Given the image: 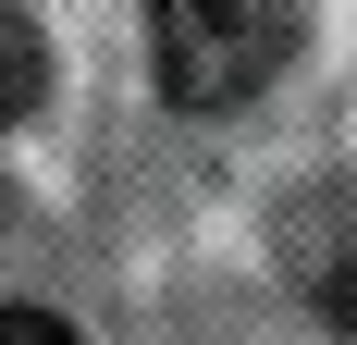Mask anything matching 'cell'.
<instances>
[{"label":"cell","instance_id":"6da1fadb","mask_svg":"<svg viewBox=\"0 0 357 345\" xmlns=\"http://www.w3.org/2000/svg\"><path fill=\"white\" fill-rule=\"evenodd\" d=\"M308 0H148V50H160V99L173 111H247L296 62Z\"/></svg>","mask_w":357,"mask_h":345},{"label":"cell","instance_id":"7a4b0ae2","mask_svg":"<svg viewBox=\"0 0 357 345\" xmlns=\"http://www.w3.org/2000/svg\"><path fill=\"white\" fill-rule=\"evenodd\" d=\"M37 99H50V37H37V13L0 0V136H13Z\"/></svg>","mask_w":357,"mask_h":345},{"label":"cell","instance_id":"3957f363","mask_svg":"<svg viewBox=\"0 0 357 345\" xmlns=\"http://www.w3.org/2000/svg\"><path fill=\"white\" fill-rule=\"evenodd\" d=\"M0 345H86L62 309H25V296H0Z\"/></svg>","mask_w":357,"mask_h":345}]
</instances>
